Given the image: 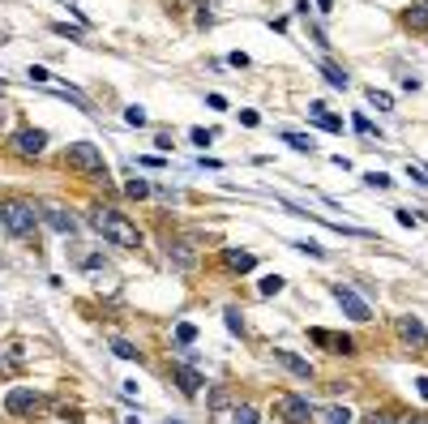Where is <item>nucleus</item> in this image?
<instances>
[{
    "label": "nucleus",
    "instance_id": "obj_1",
    "mask_svg": "<svg viewBox=\"0 0 428 424\" xmlns=\"http://www.w3.org/2000/svg\"><path fill=\"white\" fill-rule=\"evenodd\" d=\"M90 227H94L103 240H112L116 249H141L137 223H129V215H120V210H112V206H99L94 215H90Z\"/></svg>",
    "mask_w": 428,
    "mask_h": 424
},
{
    "label": "nucleus",
    "instance_id": "obj_2",
    "mask_svg": "<svg viewBox=\"0 0 428 424\" xmlns=\"http://www.w3.org/2000/svg\"><path fill=\"white\" fill-rule=\"evenodd\" d=\"M34 206H26V201H5L0 206V223H5V232L9 236H18V240H30L34 236Z\"/></svg>",
    "mask_w": 428,
    "mask_h": 424
},
{
    "label": "nucleus",
    "instance_id": "obj_3",
    "mask_svg": "<svg viewBox=\"0 0 428 424\" xmlns=\"http://www.w3.org/2000/svg\"><path fill=\"white\" fill-rule=\"evenodd\" d=\"M65 163H69V168H77V172H90L94 180H107L103 150H99V146H90V142H73V146L65 150Z\"/></svg>",
    "mask_w": 428,
    "mask_h": 424
},
{
    "label": "nucleus",
    "instance_id": "obj_4",
    "mask_svg": "<svg viewBox=\"0 0 428 424\" xmlns=\"http://www.w3.org/2000/svg\"><path fill=\"white\" fill-rule=\"evenodd\" d=\"M330 296L343 304V313L351 317V322H372V308H368V300H364L360 292H351L347 283H334V287H330Z\"/></svg>",
    "mask_w": 428,
    "mask_h": 424
},
{
    "label": "nucleus",
    "instance_id": "obj_5",
    "mask_svg": "<svg viewBox=\"0 0 428 424\" xmlns=\"http://www.w3.org/2000/svg\"><path fill=\"white\" fill-rule=\"evenodd\" d=\"M308 416H313V403H308V394H283V399H275V420L304 424Z\"/></svg>",
    "mask_w": 428,
    "mask_h": 424
},
{
    "label": "nucleus",
    "instance_id": "obj_6",
    "mask_svg": "<svg viewBox=\"0 0 428 424\" xmlns=\"http://www.w3.org/2000/svg\"><path fill=\"white\" fill-rule=\"evenodd\" d=\"M39 407H43V394L30 390V386H13V390L5 394V411H9V416H30V411H39Z\"/></svg>",
    "mask_w": 428,
    "mask_h": 424
},
{
    "label": "nucleus",
    "instance_id": "obj_7",
    "mask_svg": "<svg viewBox=\"0 0 428 424\" xmlns=\"http://www.w3.org/2000/svg\"><path fill=\"white\" fill-rule=\"evenodd\" d=\"M13 150H18L22 158H39V154L47 150V133H43V129H18V133H13Z\"/></svg>",
    "mask_w": 428,
    "mask_h": 424
},
{
    "label": "nucleus",
    "instance_id": "obj_8",
    "mask_svg": "<svg viewBox=\"0 0 428 424\" xmlns=\"http://www.w3.org/2000/svg\"><path fill=\"white\" fill-rule=\"evenodd\" d=\"M172 382L180 386V394H184V399H197V394H201V386H206V378L197 373L193 364H172Z\"/></svg>",
    "mask_w": 428,
    "mask_h": 424
},
{
    "label": "nucleus",
    "instance_id": "obj_9",
    "mask_svg": "<svg viewBox=\"0 0 428 424\" xmlns=\"http://www.w3.org/2000/svg\"><path fill=\"white\" fill-rule=\"evenodd\" d=\"M168 261H172L176 270H193L197 266V253H193L189 240H168Z\"/></svg>",
    "mask_w": 428,
    "mask_h": 424
},
{
    "label": "nucleus",
    "instance_id": "obj_10",
    "mask_svg": "<svg viewBox=\"0 0 428 424\" xmlns=\"http://www.w3.org/2000/svg\"><path fill=\"white\" fill-rule=\"evenodd\" d=\"M275 360L287 368V373H296L300 382H313V364H308V360H300L296 351H287V347H275Z\"/></svg>",
    "mask_w": 428,
    "mask_h": 424
},
{
    "label": "nucleus",
    "instance_id": "obj_11",
    "mask_svg": "<svg viewBox=\"0 0 428 424\" xmlns=\"http://www.w3.org/2000/svg\"><path fill=\"white\" fill-rule=\"evenodd\" d=\"M43 219H47V227H51V232H61V236H73V232H77V219L69 215V210H61V206L43 210Z\"/></svg>",
    "mask_w": 428,
    "mask_h": 424
},
{
    "label": "nucleus",
    "instance_id": "obj_12",
    "mask_svg": "<svg viewBox=\"0 0 428 424\" xmlns=\"http://www.w3.org/2000/svg\"><path fill=\"white\" fill-rule=\"evenodd\" d=\"M308 339H313V343H321V347H334L339 356H351V351H355V343H351L347 335H330V330H308Z\"/></svg>",
    "mask_w": 428,
    "mask_h": 424
},
{
    "label": "nucleus",
    "instance_id": "obj_13",
    "mask_svg": "<svg viewBox=\"0 0 428 424\" xmlns=\"http://www.w3.org/2000/svg\"><path fill=\"white\" fill-rule=\"evenodd\" d=\"M398 335L407 343H415V347H428V330H424L420 317H398Z\"/></svg>",
    "mask_w": 428,
    "mask_h": 424
},
{
    "label": "nucleus",
    "instance_id": "obj_14",
    "mask_svg": "<svg viewBox=\"0 0 428 424\" xmlns=\"http://www.w3.org/2000/svg\"><path fill=\"white\" fill-rule=\"evenodd\" d=\"M223 261H227V270H236V275H244V270L257 266V257L248 249H223Z\"/></svg>",
    "mask_w": 428,
    "mask_h": 424
},
{
    "label": "nucleus",
    "instance_id": "obj_15",
    "mask_svg": "<svg viewBox=\"0 0 428 424\" xmlns=\"http://www.w3.org/2000/svg\"><path fill=\"white\" fill-rule=\"evenodd\" d=\"M304 116H308L317 129H326V133H343V120H339V116H326V108H321V103H313Z\"/></svg>",
    "mask_w": 428,
    "mask_h": 424
},
{
    "label": "nucleus",
    "instance_id": "obj_16",
    "mask_svg": "<svg viewBox=\"0 0 428 424\" xmlns=\"http://www.w3.org/2000/svg\"><path fill=\"white\" fill-rule=\"evenodd\" d=\"M321 73H326V82H330V86L347 90V69H339V65H330V61H321Z\"/></svg>",
    "mask_w": 428,
    "mask_h": 424
},
{
    "label": "nucleus",
    "instance_id": "obj_17",
    "mask_svg": "<svg viewBox=\"0 0 428 424\" xmlns=\"http://www.w3.org/2000/svg\"><path fill=\"white\" fill-rule=\"evenodd\" d=\"M411 30H428V9L424 5H415V9H407V18H403Z\"/></svg>",
    "mask_w": 428,
    "mask_h": 424
},
{
    "label": "nucleus",
    "instance_id": "obj_18",
    "mask_svg": "<svg viewBox=\"0 0 428 424\" xmlns=\"http://www.w3.org/2000/svg\"><path fill=\"white\" fill-rule=\"evenodd\" d=\"M283 142H287V146H296V150H304V154H313V137H304V133L283 129Z\"/></svg>",
    "mask_w": 428,
    "mask_h": 424
},
{
    "label": "nucleus",
    "instance_id": "obj_19",
    "mask_svg": "<svg viewBox=\"0 0 428 424\" xmlns=\"http://www.w3.org/2000/svg\"><path fill=\"white\" fill-rule=\"evenodd\" d=\"M223 317H227V330H232V335H244V317H240V308H236V304H227V308H223Z\"/></svg>",
    "mask_w": 428,
    "mask_h": 424
},
{
    "label": "nucleus",
    "instance_id": "obj_20",
    "mask_svg": "<svg viewBox=\"0 0 428 424\" xmlns=\"http://www.w3.org/2000/svg\"><path fill=\"white\" fill-rule=\"evenodd\" d=\"M257 292H261V296H279V292H283V279H279V275H265V279L257 283Z\"/></svg>",
    "mask_w": 428,
    "mask_h": 424
},
{
    "label": "nucleus",
    "instance_id": "obj_21",
    "mask_svg": "<svg viewBox=\"0 0 428 424\" xmlns=\"http://www.w3.org/2000/svg\"><path fill=\"white\" fill-rule=\"evenodd\" d=\"M368 103H372V108H382V112H390V108H394V99H390L386 90H377V86L368 90Z\"/></svg>",
    "mask_w": 428,
    "mask_h": 424
},
{
    "label": "nucleus",
    "instance_id": "obj_22",
    "mask_svg": "<svg viewBox=\"0 0 428 424\" xmlns=\"http://www.w3.org/2000/svg\"><path fill=\"white\" fill-rule=\"evenodd\" d=\"M193 339H197V326H193V322H180V326H176V343H180V347H189Z\"/></svg>",
    "mask_w": 428,
    "mask_h": 424
},
{
    "label": "nucleus",
    "instance_id": "obj_23",
    "mask_svg": "<svg viewBox=\"0 0 428 424\" xmlns=\"http://www.w3.org/2000/svg\"><path fill=\"white\" fill-rule=\"evenodd\" d=\"M112 351H116L120 360H141V351H137L133 343H125V339H116V343H112Z\"/></svg>",
    "mask_w": 428,
    "mask_h": 424
},
{
    "label": "nucleus",
    "instance_id": "obj_24",
    "mask_svg": "<svg viewBox=\"0 0 428 424\" xmlns=\"http://www.w3.org/2000/svg\"><path fill=\"white\" fill-rule=\"evenodd\" d=\"M321 420H326V424H351V411H347V407H330Z\"/></svg>",
    "mask_w": 428,
    "mask_h": 424
},
{
    "label": "nucleus",
    "instance_id": "obj_25",
    "mask_svg": "<svg viewBox=\"0 0 428 424\" xmlns=\"http://www.w3.org/2000/svg\"><path fill=\"white\" fill-rule=\"evenodd\" d=\"M232 424H257V407H236L232 411Z\"/></svg>",
    "mask_w": 428,
    "mask_h": 424
},
{
    "label": "nucleus",
    "instance_id": "obj_26",
    "mask_svg": "<svg viewBox=\"0 0 428 424\" xmlns=\"http://www.w3.org/2000/svg\"><path fill=\"white\" fill-rule=\"evenodd\" d=\"M364 185H368V189H390L394 180H390L386 172H368V176H364Z\"/></svg>",
    "mask_w": 428,
    "mask_h": 424
},
{
    "label": "nucleus",
    "instance_id": "obj_27",
    "mask_svg": "<svg viewBox=\"0 0 428 424\" xmlns=\"http://www.w3.org/2000/svg\"><path fill=\"white\" fill-rule=\"evenodd\" d=\"M291 249H300V253H308V257H326V249H321L317 240H296Z\"/></svg>",
    "mask_w": 428,
    "mask_h": 424
},
{
    "label": "nucleus",
    "instance_id": "obj_28",
    "mask_svg": "<svg viewBox=\"0 0 428 424\" xmlns=\"http://www.w3.org/2000/svg\"><path fill=\"white\" fill-rule=\"evenodd\" d=\"M223 407H227V390L214 386V390H210V411H223Z\"/></svg>",
    "mask_w": 428,
    "mask_h": 424
},
{
    "label": "nucleus",
    "instance_id": "obj_29",
    "mask_svg": "<svg viewBox=\"0 0 428 424\" xmlns=\"http://www.w3.org/2000/svg\"><path fill=\"white\" fill-rule=\"evenodd\" d=\"M125 120H129L133 129H141V125H146V108H137V103H133V108L125 112Z\"/></svg>",
    "mask_w": 428,
    "mask_h": 424
},
{
    "label": "nucleus",
    "instance_id": "obj_30",
    "mask_svg": "<svg viewBox=\"0 0 428 424\" xmlns=\"http://www.w3.org/2000/svg\"><path fill=\"white\" fill-rule=\"evenodd\" d=\"M125 193H129V197H150V185H146V180H129Z\"/></svg>",
    "mask_w": 428,
    "mask_h": 424
},
{
    "label": "nucleus",
    "instance_id": "obj_31",
    "mask_svg": "<svg viewBox=\"0 0 428 424\" xmlns=\"http://www.w3.org/2000/svg\"><path fill=\"white\" fill-rule=\"evenodd\" d=\"M355 129H360L364 137H382V133H377V125H372L368 116H355Z\"/></svg>",
    "mask_w": 428,
    "mask_h": 424
},
{
    "label": "nucleus",
    "instance_id": "obj_32",
    "mask_svg": "<svg viewBox=\"0 0 428 424\" xmlns=\"http://www.w3.org/2000/svg\"><path fill=\"white\" fill-rule=\"evenodd\" d=\"M364 424H394V416H390V411H368Z\"/></svg>",
    "mask_w": 428,
    "mask_h": 424
},
{
    "label": "nucleus",
    "instance_id": "obj_33",
    "mask_svg": "<svg viewBox=\"0 0 428 424\" xmlns=\"http://www.w3.org/2000/svg\"><path fill=\"white\" fill-rule=\"evenodd\" d=\"M51 30H56V35H65V39H82V30H73L69 22H56V26H51Z\"/></svg>",
    "mask_w": 428,
    "mask_h": 424
},
{
    "label": "nucleus",
    "instance_id": "obj_34",
    "mask_svg": "<svg viewBox=\"0 0 428 424\" xmlns=\"http://www.w3.org/2000/svg\"><path fill=\"white\" fill-rule=\"evenodd\" d=\"M189 137H193V146H210L214 142V133H206V129H193Z\"/></svg>",
    "mask_w": 428,
    "mask_h": 424
},
{
    "label": "nucleus",
    "instance_id": "obj_35",
    "mask_svg": "<svg viewBox=\"0 0 428 424\" xmlns=\"http://www.w3.org/2000/svg\"><path fill=\"white\" fill-rule=\"evenodd\" d=\"M394 215H398L403 227H415V223H420V219H415V210H394Z\"/></svg>",
    "mask_w": 428,
    "mask_h": 424
},
{
    "label": "nucleus",
    "instance_id": "obj_36",
    "mask_svg": "<svg viewBox=\"0 0 428 424\" xmlns=\"http://www.w3.org/2000/svg\"><path fill=\"white\" fill-rule=\"evenodd\" d=\"M30 82H51V73H47V69H39V65H34V69H30Z\"/></svg>",
    "mask_w": 428,
    "mask_h": 424
},
{
    "label": "nucleus",
    "instance_id": "obj_37",
    "mask_svg": "<svg viewBox=\"0 0 428 424\" xmlns=\"http://www.w3.org/2000/svg\"><path fill=\"white\" fill-rule=\"evenodd\" d=\"M415 390H420V399L428 403V378H420V382H415Z\"/></svg>",
    "mask_w": 428,
    "mask_h": 424
},
{
    "label": "nucleus",
    "instance_id": "obj_38",
    "mask_svg": "<svg viewBox=\"0 0 428 424\" xmlns=\"http://www.w3.org/2000/svg\"><path fill=\"white\" fill-rule=\"evenodd\" d=\"M317 9H321V13H330V0H317Z\"/></svg>",
    "mask_w": 428,
    "mask_h": 424
},
{
    "label": "nucleus",
    "instance_id": "obj_39",
    "mask_svg": "<svg viewBox=\"0 0 428 424\" xmlns=\"http://www.w3.org/2000/svg\"><path fill=\"white\" fill-rule=\"evenodd\" d=\"M424 176H428V168H424Z\"/></svg>",
    "mask_w": 428,
    "mask_h": 424
},
{
    "label": "nucleus",
    "instance_id": "obj_40",
    "mask_svg": "<svg viewBox=\"0 0 428 424\" xmlns=\"http://www.w3.org/2000/svg\"><path fill=\"white\" fill-rule=\"evenodd\" d=\"M65 5H69V0H65Z\"/></svg>",
    "mask_w": 428,
    "mask_h": 424
},
{
    "label": "nucleus",
    "instance_id": "obj_41",
    "mask_svg": "<svg viewBox=\"0 0 428 424\" xmlns=\"http://www.w3.org/2000/svg\"><path fill=\"white\" fill-rule=\"evenodd\" d=\"M424 5H428V0H424Z\"/></svg>",
    "mask_w": 428,
    "mask_h": 424
}]
</instances>
